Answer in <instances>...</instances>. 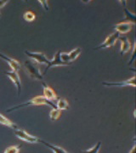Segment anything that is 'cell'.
I'll return each mask as SVG.
<instances>
[{
  "label": "cell",
  "instance_id": "6da1fadb",
  "mask_svg": "<svg viewBox=\"0 0 136 153\" xmlns=\"http://www.w3.org/2000/svg\"><path fill=\"white\" fill-rule=\"evenodd\" d=\"M50 105L52 108H56V105L54 104L53 101H50L49 100H47L46 98H44V96H36L34 98L31 99L30 100H28L25 103H22V104L18 105L16 106H13L10 109L7 110V112H10L13 111H16L18 109H21V108H24V107H27L29 105Z\"/></svg>",
  "mask_w": 136,
  "mask_h": 153
},
{
  "label": "cell",
  "instance_id": "7a4b0ae2",
  "mask_svg": "<svg viewBox=\"0 0 136 153\" xmlns=\"http://www.w3.org/2000/svg\"><path fill=\"white\" fill-rule=\"evenodd\" d=\"M24 66L28 75L32 78L37 80H42L44 78V74L41 72L36 62H33V60H26Z\"/></svg>",
  "mask_w": 136,
  "mask_h": 153
},
{
  "label": "cell",
  "instance_id": "3957f363",
  "mask_svg": "<svg viewBox=\"0 0 136 153\" xmlns=\"http://www.w3.org/2000/svg\"><path fill=\"white\" fill-rule=\"evenodd\" d=\"M15 135L19 138L20 140H22L23 141H26L27 143H31V144H35V143H40L41 142V140L38 139L37 137L33 136L29 134L27 131L21 129V128H16L15 129Z\"/></svg>",
  "mask_w": 136,
  "mask_h": 153
},
{
  "label": "cell",
  "instance_id": "277c9868",
  "mask_svg": "<svg viewBox=\"0 0 136 153\" xmlns=\"http://www.w3.org/2000/svg\"><path fill=\"white\" fill-rule=\"evenodd\" d=\"M24 53L32 60H33L35 62L39 63V64H45V65H49L50 60L47 58V56L40 52H30L25 50Z\"/></svg>",
  "mask_w": 136,
  "mask_h": 153
},
{
  "label": "cell",
  "instance_id": "5b68a950",
  "mask_svg": "<svg viewBox=\"0 0 136 153\" xmlns=\"http://www.w3.org/2000/svg\"><path fill=\"white\" fill-rule=\"evenodd\" d=\"M120 37V34H118L117 33H111L110 36H108L107 38H106V40L104 41L102 44L100 45H99L98 47H95L94 49L95 50H98V49H107V48H111L112 46H114L116 42L118 40V38Z\"/></svg>",
  "mask_w": 136,
  "mask_h": 153
},
{
  "label": "cell",
  "instance_id": "8992f818",
  "mask_svg": "<svg viewBox=\"0 0 136 153\" xmlns=\"http://www.w3.org/2000/svg\"><path fill=\"white\" fill-rule=\"evenodd\" d=\"M102 85L106 87H135V76L123 82H103Z\"/></svg>",
  "mask_w": 136,
  "mask_h": 153
},
{
  "label": "cell",
  "instance_id": "52a82bcc",
  "mask_svg": "<svg viewBox=\"0 0 136 153\" xmlns=\"http://www.w3.org/2000/svg\"><path fill=\"white\" fill-rule=\"evenodd\" d=\"M4 73L5 74L6 76H8L11 81L13 82V83L15 84V86L17 89V94L21 95L22 93V82H21V78L20 76L18 74V71H4Z\"/></svg>",
  "mask_w": 136,
  "mask_h": 153
},
{
  "label": "cell",
  "instance_id": "ba28073f",
  "mask_svg": "<svg viewBox=\"0 0 136 153\" xmlns=\"http://www.w3.org/2000/svg\"><path fill=\"white\" fill-rule=\"evenodd\" d=\"M60 54H61V51H60V50L55 54V55L54 56V58H53V60H50L49 65H48L47 67L45 68L44 74H45V73L48 71V70L50 69V68H52V67H56V66H65L70 65L69 63H65L64 61H62L61 58H60Z\"/></svg>",
  "mask_w": 136,
  "mask_h": 153
},
{
  "label": "cell",
  "instance_id": "9c48e42d",
  "mask_svg": "<svg viewBox=\"0 0 136 153\" xmlns=\"http://www.w3.org/2000/svg\"><path fill=\"white\" fill-rule=\"evenodd\" d=\"M134 25L135 24L131 22H120L113 27V29L116 30V33H117L118 34H126L132 31Z\"/></svg>",
  "mask_w": 136,
  "mask_h": 153
},
{
  "label": "cell",
  "instance_id": "30bf717a",
  "mask_svg": "<svg viewBox=\"0 0 136 153\" xmlns=\"http://www.w3.org/2000/svg\"><path fill=\"white\" fill-rule=\"evenodd\" d=\"M119 41L121 43V48H120V54L122 55H125L129 53L132 49V45H131L130 41L127 37H119Z\"/></svg>",
  "mask_w": 136,
  "mask_h": 153
},
{
  "label": "cell",
  "instance_id": "8fae6325",
  "mask_svg": "<svg viewBox=\"0 0 136 153\" xmlns=\"http://www.w3.org/2000/svg\"><path fill=\"white\" fill-rule=\"evenodd\" d=\"M0 58H1L2 60H5L6 62L10 65V66L11 68L13 69V71H18L21 69V63H20L18 60H15V59H13V58H10V57H9V56H7V55L2 54V53H0Z\"/></svg>",
  "mask_w": 136,
  "mask_h": 153
},
{
  "label": "cell",
  "instance_id": "7c38bea8",
  "mask_svg": "<svg viewBox=\"0 0 136 153\" xmlns=\"http://www.w3.org/2000/svg\"><path fill=\"white\" fill-rule=\"evenodd\" d=\"M42 85L44 88V97L46 98L47 100H49L50 101L52 100H56L58 97H57V94H55L54 90L53 88L48 86L45 82H42Z\"/></svg>",
  "mask_w": 136,
  "mask_h": 153
},
{
  "label": "cell",
  "instance_id": "4fadbf2b",
  "mask_svg": "<svg viewBox=\"0 0 136 153\" xmlns=\"http://www.w3.org/2000/svg\"><path fill=\"white\" fill-rule=\"evenodd\" d=\"M0 124L2 125L6 126L8 128H11L13 129H16L18 128V127L16 123H14L11 120H10L9 118H7L6 117H4V115H2L0 113Z\"/></svg>",
  "mask_w": 136,
  "mask_h": 153
},
{
  "label": "cell",
  "instance_id": "5bb4252c",
  "mask_svg": "<svg viewBox=\"0 0 136 153\" xmlns=\"http://www.w3.org/2000/svg\"><path fill=\"white\" fill-rule=\"evenodd\" d=\"M40 143H43L44 145H45L47 147L49 148L54 153H68L66 151H65L63 148L59 147V146H54V145H52V144H50V143L44 141V140H41V142Z\"/></svg>",
  "mask_w": 136,
  "mask_h": 153
},
{
  "label": "cell",
  "instance_id": "9a60e30c",
  "mask_svg": "<svg viewBox=\"0 0 136 153\" xmlns=\"http://www.w3.org/2000/svg\"><path fill=\"white\" fill-rule=\"evenodd\" d=\"M56 100H57V102H56L55 105H56L57 109L62 111V110H67L69 108V103L65 99L58 98Z\"/></svg>",
  "mask_w": 136,
  "mask_h": 153
},
{
  "label": "cell",
  "instance_id": "2e32d148",
  "mask_svg": "<svg viewBox=\"0 0 136 153\" xmlns=\"http://www.w3.org/2000/svg\"><path fill=\"white\" fill-rule=\"evenodd\" d=\"M81 48H76V49H72L70 53H67V54H68V56H69V59H70V61L72 62V61H74L75 60H77V57L81 55Z\"/></svg>",
  "mask_w": 136,
  "mask_h": 153
},
{
  "label": "cell",
  "instance_id": "e0dca14e",
  "mask_svg": "<svg viewBox=\"0 0 136 153\" xmlns=\"http://www.w3.org/2000/svg\"><path fill=\"white\" fill-rule=\"evenodd\" d=\"M60 114H61V111H60L57 108H52V110L49 112V117L51 121H56L59 117H60Z\"/></svg>",
  "mask_w": 136,
  "mask_h": 153
},
{
  "label": "cell",
  "instance_id": "ac0fdd59",
  "mask_svg": "<svg viewBox=\"0 0 136 153\" xmlns=\"http://www.w3.org/2000/svg\"><path fill=\"white\" fill-rule=\"evenodd\" d=\"M124 15H125V19L128 21V22H131L133 24H135V15L134 13H132L129 10H127V8H124Z\"/></svg>",
  "mask_w": 136,
  "mask_h": 153
},
{
  "label": "cell",
  "instance_id": "d6986e66",
  "mask_svg": "<svg viewBox=\"0 0 136 153\" xmlns=\"http://www.w3.org/2000/svg\"><path fill=\"white\" fill-rule=\"evenodd\" d=\"M23 18H24V20L26 22H32L36 19V16H35V14L33 12H32V11H27V12L24 13Z\"/></svg>",
  "mask_w": 136,
  "mask_h": 153
},
{
  "label": "cell",
  "instance_id": "ffe728a7",
  "mask_svg": "<svg viewBox=\"0 0 136 153\" xmlns=\"http://www.w3.org/2000/svg\"><path fill=\"white\" fill-rule=\"evenodd\" d=\"M100 147H101V142L99 141L94 146H93L91 149H88V150H86V151H82V153H99L100 150Z\"/></svg>",
  "mask_w": 136,
  "mask_h": 153
},
{
  "label": "cell",
  "instance_id": "44dd1931",
  "mask_svg": "<svg viewBox=\"0 0 136 153\" xmlns=\"http://www.w3.org/2000/svg\"><path fill=\"white\" fill-rule=\"evenodd\" d=\"M21 150V146L16 145V146H11L6 148V150L4 152V153H19Z\"/></svg>",
  "mask_w": 136,
  "mask_h": 153
},
{
  "label": "cell",
  "instance_id": "7402d4cb",
  "mask_svg": "<svg viewBox=\"0 0 136 153\" xmlns=\"http://www.w3.org/2000/svg\"><path fill=\"white\" fill-rule=\"evenodd\" d=\"M136 42L135 41V44H134V46H133V48H132V55H131V59L129 61V65L130 66L132 65L133 63H134V61L135 60V48H136Z\"/></svg>",
  "mask_w": 136,
  "mask_h": 153
},
{
  "label": "cell",
  "instance_id": "603a6c76",
  "mask_svg": "<svg viewBox=\"0 0 136 153\" xmlns=\"http://www.w3.org/2000/svg\"><path fill=\"white\" fill-rule=\"evenodd\" d=\"M38 3L41 4V6L44 8L46 11L49 10V4H48V1L46 0H38Z\"/></svg>",
  "mask_w": 136,
  "mask_h": 153
},
{
  "label": "cell",
  "instance_id": "cb8c5ba5",
  "mask_svg": "<svg viewBox=\"0 0 136 153\" xmlns=\"http://www.w3.org/2000/svg\"><path fill=\"white\" fill-rule=\"evenodd\" d=\"M8 3H9L8 0H0V9H2L3 7H4Z\"/></svg>",
  "mask_w": 136,
  "mask_h": 153
},
{
  "label": "cell",
  "instance_id": "d4e9b609",
  "mask_svg": "<svg viewBox=\"0 0 136 153\" xmlns=\"http://www.w3.org/2000/svg\"><path fill=\"white\" fill-rule=\"evenodd\" d=\"M129 153H136V152H135V145H134V146L132 147V149H131V151L129 152Z\"/></svg>",
  "mask_w": 136,
  "mask_h": 153
},
{
  "label": "cell",
  "instance_id": "484cf974",
  "mask_svg": "<svg viewBox=\"0 0 136 153\" xmlns=\"http://www.w3.org/2000/svg\"><path fill=\"white\" fill-rule=\"evenodd\" d=\"M0 18H1V14H0Z\"/></svg>",
  "mask_w": 136,
  "mask_h": 153
}]
</instances>
